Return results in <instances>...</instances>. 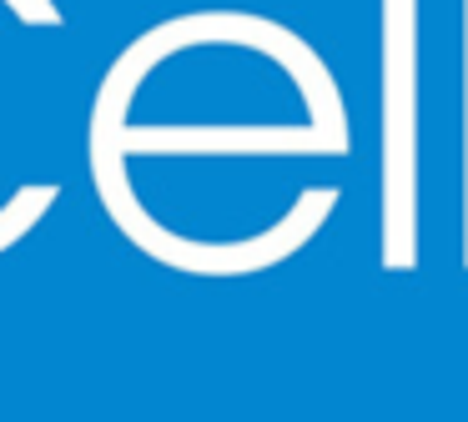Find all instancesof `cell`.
Listing matches in <instances>:
<instances>
[]
</instances>
